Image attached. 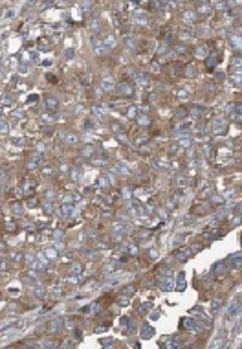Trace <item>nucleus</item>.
Wrapping results in <instances>:
<instances>
[{"label":"nucleus","mask_w":242,"mask_h":349,"mask_svg":"<svg viewBox=\"0 0 242 349\" xmlns=\"http://www.w3.org/2000/svg\"><path fill=\"white\" fill-rule=\"evenodd\" d=\"M62 213H64V215L72 213V204H64V206H62Z\"/></svg>","instance_id":"f257e3e1"},{"label":"nucleus","mask_w":242,"mask_h":349,"mask_svg":"<svg viewBox=\"0 0 242 349\" xmlns=\"http://www.w3.org/2000/svg\"><path fill=\"white\" fill-rule=\"evenodd\" d=\"M7 131V123L6 122H0V132H6Z\"/></svg>","instance_id":"f03ea898"},{"label":"nucleus","mask_w":242,"mask_h":349,"mask_svg":"<svg viewBox=\"0 0 242 349\" xmlns=\"http://www.w3.org/2000/svg\"><path fill=\"white\" fill-rule=\"evenodd\" d=\"M46 105H48V108H53V107L57 105V101H53V99H48V101H46Z\"/></svg>","instance_id":"7ed1b4c3"},{"label":"nucleus","mask_w":242,"mask_h":349,"mask_svg":"<svg viewBox=\"0 0 242 349\" xmlns=\"http://www.w3.org/2000/svg\"><path fill=\"white\" fill-rule=\"evenodd\" d=\"M196 53H198L200 57H205V48H198V50H196Z\"/></svg>","instance_id":"20e7f679"},{"label":"nucleus","mask_w":242,"mask_h":349,"mask_svg":"<svg viewBox=\"0 0 242 349\" xmlns=\"http://www.w3.org/2000/svg\"><path fill=\"white\" fill-rule=\"evenodd\" d=\"M66 140H68V144H70V142H72V144H75V142H77V138H75V136H74V134H72V136H68V138H66Z\"/></svg>","instance_id":"39448f33"}]
</instances>
